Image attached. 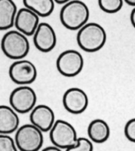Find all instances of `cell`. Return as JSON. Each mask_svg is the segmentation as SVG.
<instances>
[{
	"mask_svg": "<svg viewBox=\"0 0 135 151\" xmlns=\"http://www.w3.org/2000/svg\"><path fill=\"white\" fill-rule=\"evenodd\" d=\"M89 9L81 0H71L65 3L59 13L62 25L67 29L78 30L89 19Z\"/></svg>",
	"mask_w": 135,
	"mask_h": 151,
	"instance_id": "obj_1",
	"label": "cell"
},
{
	"mask_svg": "<svg viewBox=\"0 0 135 151\" xmlns=\"http://www.w3.org/2000/svg\"><path fill=\"white\" fill-rule=\"evenodd\" d=\"M107 40V33L102 25L96 22L86 23L78 29L77 42L86 52H96L103 48Z\"/></svg>",
	"mask_w": 135,
	"mask_h": 151,
	"instance_id": "obj_2",
	"label": "cell"
},
{
	"mask_svg": "<svg viewBox=\"0 0 135 151\" xmlns=\"http://www.w3.org/2000/svg\"><path fill=\"white\" fill-rule=\"evenodd\" d=\"M1 49L10 60H22L29 54L30 44L27 36L22 32L17 29L9 30L2 38Z\"/></svg>",
	"mask_w": 135,
	"mask_h": 151,
	"instance_id": "obj_3",
	"label": "cell"
},
{
	"mask_svg": "<svg viewBox=\"0 0 135 151\" xmlns=\"http://www.w3.org/2000/svg\"><path fill=\"white\" fill-rule=\"evenodd\" d=\"M19 151H39L44 144V132L30 124L19 127L14 137Z\"/></svg>",
	"mask_w": 135,
	"mask_h": 151,
	"instance_id": "obj_4",
	"label": "cell"
},
{
	"mask_svg": "<svg viewBox=\"0 0 135 151\" xmlns=\"http://www.w3.org/2000/svg\"><path fill=\"white\" fill-rule=\"evenodd\" d=\"M50 140L62 150L75 146L78 142V137L74 127L63 119H57L49 131Z\"/></svg>",
	"mask_w": 135,
	"mask_h": 151,
	"instance_id": "obj_5",
	"label": "cell"
},
{
	"mask_svg": "<svg viewBox=\"0 0 135 151\" xmlns=\"http://www.w3.org/2000/svg\"><path fill=\"white\" fill-rule=\"evenodd\" d=\"M10 105L19 114H25L32 111L37 105V95L29 86H19L15 88L9 97Z\"/></svg>",
	"mask_w": 135,
	"mask_h": 151,
	"instance_id": "obj_6",
	"label": "cell"
},
{
	"mask_svg": "<svg viewBox=\"0 0 135 151\" xmlns=\"http://www.w3.org/2000/svg\"><path fill=\"white\" fill-rule=\"evenodd\" d=\"M85 61L82 55L76 50H66L56 60L58 71L65 77L71 78L78 75L83 70Z\"/></svg>",
	"mask_w": 135,
	"mask_h": 151,
	"instance_id": "obj_7",
	"label": "cell"
},
{
	"mask_svg": "<svg viewBox=\"0 0 135 151\" xmlns=\"http://www.w3.org/2000/svg\"><path fill=\"white\" fill-rule=\"evenodd\" d=\"M37 74L34 63L25 59L14 60L9 68L10 79L19 86H29L33 83L37 79Z\"/></svg>",
	"mask_w": 135,
	"mask_h": 151,
	"instance_id": "obj_8",
	"label": "cell"
},
{
	"mask_svg": "<svg viewBox=\"0 0 135 151\" xmlns=\"http://www.w3.org/2000/svg\"><path fill=\"white\" fill-rule=\"evenodd\" d=\"M62 104L64 109L70 113L74 115L81 114L88 108V95L80 88H70L64 93Z\"/></svg>",
	"mask_w": 135,
	"mask_h": 151,
	"instance_id": "obj_9",
	"label": "cell"
},
{
	"mask_svg": "<svg viewBox=\"0 0 135 151\" xmlns=\"http://www.w3.org/2000/svg\"><path fill=\"white\" fill-rule=\"evenodd\" d=\"M33 44L39 52H52L56 46L57 37L52 25L47 22H40L32 36Z\"/></svg>",
	"mask_w": 135,
	"mask_h": 151,
	"instance_id": "obj_10",
	"label": "cell"
},
{
	"mask_svg": "<svg viewBox=\"0 0 135 151\" xmlns=\"http://www.w3.org/2000/svg\"><path fill=\"white\" fill-rule=\"evenodd\" d=\"M30 123L43 132H49L55 122L54 111L46 104H38L33 108L29 114Z\"/></svg>",
	"mask_w": 135,
	"mask_h": 151,
	"instance_id": "obj_11",
	"label": "cell"
},
{
	"mask_svg": "<svg viewBox=\"0 0 135 151\" xmlns=\"http://www.w3.org/2000/svg\"><path fill=\"white\" fill-rule=\"evenodd\" d=\"M39 16L27 7L17 10L15 17L14 25L16 29L27 37L33 36L39 25Z\"/></svg>",
	"mask_w": 135,
	"mask_h": 151,
	"instance_id": "obj_12",
	"label": "cell"
},
{
	"mask_svg": "<svg viewBox=\"0 0 135 151\" xmlns=\"http://www.w3.org/2000/svg\"><path fill=\"white\" fill-rule=\"evenodd\" d=\"M20 124L18 113L12 107L0 105V134H10L16 132Z\"/></svg>",
	"mask_w": 135,
	"mask_h": 151,
	"instance_id": "obj_13",
	"label": "cell"
},
{
	"mask_svg": "<svg viewBox=\"0 0 135 151\" xmlns=\"http://www.w3.org/2000/svg\"><path fill=\"white\" fill-rule=\"evenodd\" d=\"M88 135L89 139L95 143H103L110 137L111 129L108 124L102 119H93L88 124Z\"/></svg>",
	"mask_w": 135,
	"mask_h": 151,
	"instance_id": "obj_14",
	"label": "cell"
},
{
	"mask_svg": "<svg viewBox=\"0 0 135 151\" xmlns=\"http://www.w3.org/2000/svg\"><path fill=\"white\" fill-rule=\"evenodd\" d=\"M17 10L14 0H0V30H9L14 25Z\"/></svg>",
	"mask_w": 135,
	"mask_h": 151,
	"instance_id": "obj_15",
	"label": "cell"
},
{
	"mask_svg": "<svg viewBox=\"0 0 135 151\" xmlns=\"http://www.w3.org/2000/svg\"><path fill=\"white\" fill-rule=\"evenodd\" d=\"M54 0H23V4L35 12L39 17H46L52 14L55 9Z\"/></svg>",
	"mask_w": 135,
	"mask_h": 151,
	"instance_id": "obj_16",
	"label": "cell"
},
{
	"mask_svg": "<svg viewBox=\"0 0 135 151\" xmlns=\"http://www.w3.org/2000/svg\"><path fill=\"white\" fill-rule=\"evenodd\" d=\"M123 0H98L101 10L107 14H116L123 8Z\"/></svg>",
	"mask_w": 135,
	"mask_h": 151,
	"instance_id": "obj_17",
	"label": "cell"
},
{
	"mask_svg": "<svg viewBox=\"0 0 135 151\" xmlns=\"http://www.w3.org/2000/svg\"><path fill=\"white\" fill-rule=\"evenodd\" d=\"M0 151H18L14 139L10 134H0Z\"/></svg>",
	"mask_w": 135,
	"mask_h": 151,
	"instance_id": "obj_18",
	"label": "cell"
},
{
	"mask_svg": "<svg viewBox=\"0 0 135 151\" xmlns=\"http://www.w3.org/2000/svg\"><path fill=\"white\" fill-rule=\"evenodd\" d=\"M66 151H93V144L89 139L80 137L78 143L75 146L66 149Z\"/></svg>",
	"mask_w": 135,
	"mask_h": 151,
	"instance_id": "obj_19",
	"label": "cell"
},
{
	"mask_svg": "<svg viewBox=\"0 0 135 151\" xmlns=\"http://www.w3.org/2000/svg\"><path fill=\"white\" fill-rule=\"evenodd\" d=\"M126 138L131 142L135 143V118L129 119L124 127Z\"/></svg>",
	"mask_w": 135,
	"mask_h": 151,
	"instance_id": "obj_20",
	"label": "cell"
},
{
	"mask_svg": "<svg viewBox=\"0 0 135 151\" xmlns=\"http://www.w3.org/2000/svg\"><path fill=\"white\" fill-rule=\"evenodd\" d=\"M41 151H62V150L55 146H47V147H45Z\"/></svg>",
	"mask_w": 135,
	"mask_h": 151,
	"instance_id": "obj_21",
	"label": "cell"
},
{
	"mask_svg": "<svg viewBox=\"0 0 135 151\" xmlns=\"http://www.w3.org/2000/svg\"><path fill=\"white\" fill-rule=\"evenodd\" d=\"M130 22H131V24L135 29V7H134V9L130 13Z\"/></svg>",
	"mask_w": 135,
	"mask_h": 151,
	"instance_id": "obj_22",
	"label": "cell"
},
{
	"mask_svg": "<svg viewBox=\"0 0 135 151\" xmlns=\"http://www.w3.org/2000/svg\"><path fill=\"white\" fill-rule=\"evenodd\" d=\"M123 1H124L125 3H127L128 5L135 7V0H123Z\"/></svg>",
	"mask_w": 135,
	"mask_h": 151,
	"instance_id": "obj_23",
	"label": "cell"
},
{
	"mask_svg": "<svg viewBox=\"0 0 135 151\" xmlns=\"http://www.w3.org/2000/svg\"><path fill=\"white\" fill-rule=\"evenodd\" d=\"M55 3H58V4H62V5H64L65 3H68V2H70V1H71V0H54Z\"/></svg>",
	"mask_w": 135,
	"mask_h": 151,
	"instance_id": "obj_24",
	"label": "cell"
}]
</instances>
